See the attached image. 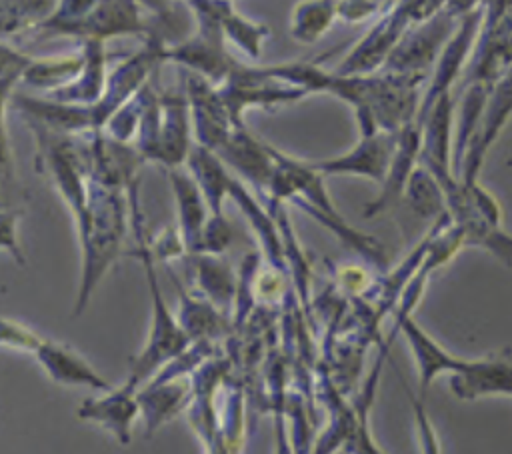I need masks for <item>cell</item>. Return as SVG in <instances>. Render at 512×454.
I'll return each mask as SVG.
<instances>
[{
  "instance_id": "cell-1",
  "label": "cell",
  "mask_w": 512,
  "mask_h": 454,
  "mask_svg": "<svg viewBox=\"0 0 512 454\" xmlns=\"http://www.w3.org/2000/svg\"><path fill=\"white\" fill-rule=\"evenodd\" d=\"M450 390L460 400L484 396H512V350H500L484 358H464L450 374Z\"/></svg>"
},
{
  "instance_id": "cell-2",
  "label": "cell",
  "mask_w": 512,
  "mask_h": 454,
  "mask_svg": "<svg viewBox=\"0 0 512 454\" xmlns=\"http://www.w3.org/2000/svg\"><path fill=\"white\" fill-rule=\"evenodd\" d=\"M512 114V64L506 68V72L496 80L488 100L486 110L480 118V130L476 134V140L470 146L468 162H466V184H474L476 172L482 164V158L486 156V150L492 146L496 136L500 134V128L506 124V120Z\"/></svg>"
},
{
  "instance_id": "cell-3",
  "label": "cell",
  "mask_w": 512,
  "mask_h": 454,
  "mask_svg": "<svg viewBox=\"0 0 512 454\" xmlns=\"http://www.w3.org/2000/svg\"><path fill=\"white\" fill-rule=\"evenodd\" d=\"M402 332L414 352V360L418 364L420 372V388L426 390L428 384L438 376V374H454L464 358L450 354L446 348H442L432 336H428L412 318L404 316L402 320Z\"/></svg>"
},
{
  "instance_id": "cell-4",
  "label": "cell",
  "mask_w": 512,
  "mask_h": 454,
  "mask_svg": "<svg viewBox=\"0 0 512 454\" xmlns=\"http://www.w3.org/2000/svg\"><path fill=\"white\" fill-rule=\"evenodd\" d=\"M36 356L40 360V364L46 368V372L62 384H86L92 388H100V390H108V382L98 376L76 352H72L66 346L54 344L50 340H42Z\"/></svg>"
},
{
  "instance_id": "cell-5",
  "label": "cell",
  "mask_w": 512,
  "mask_h": 454,
  "mask_svg": "<svg viewBox=\"0 0 512 454\" xmlns=\"http://www.w3.org/2000/svg\"><path fill=\"white\" fill-rule=\"evenodd\" d=\"M392 154L390 138L380 136H368L352 154L342 156L338 160L328 162H316L310 164V170H326V172H354V174H368V176H382L386 172V164Z\"/></svg>"
},
{
  "instance_id": "cell-6",
  "label": "cell",
  "mask_w": 512,
  "mask_h": 454,
  "mask_svg": "<svg viewBox=\"0 0 512 454\" xmlns=\"http://www.w3.org/2000/svg\"><path fill=\"white\" fill-rule=\"evenodd\" d=\"M136 412V404L130 396V388L126 384V388L112 392L108 398L104 400H96V402H88L82 410L84 416H90L94 420L104 422L122 442L130 440L128 434V426L132 422V416Z\"/></svg>"
},
{
  "instance_id": "cell-7",
  "label": "cell",
  "mask_w": 512,
  "mask_h": 454,
  "mask_svg": "<svg viewBox=\"0 0 512 454\" xmlns=\"http://www.w3.org/2000/svg\"><path fill=\"white\" fill-rule=\"evenodd\" d=\"M336 4L328 2H308L298 4V10L294 14V26L292 34L300 42H314L332 22V16L336 14Z\"/></svg>"
},
{
  "instance_id": "cell-8",
  "label": "cell",
  "mask_w": 512,
  "mask_h": 454,
  "mask_svg": "<svg viewBox=\"0 0 512 454\" xmlns=\"http://www.w3.org/2000/svg\"><path fill=\"white\" fill-rule=\"evenodd\" d=\"M436 182L426 174H414L408 186V202L414 212L420 216H430L442 208L440 190L434 186Z\"/></svg>"
},
{
  "instance_id": "cell-9",
  "label": "cell",
  "mask_w": 512,
  "mask_h": 454,
  "mask_svg": "<svg viewBox=\"0 0 512 454\" xmlns=\"http://www.w3.org/2000/svg\"><path fill=\"white\" fill-rule=\"evenodd\" d=\"M412 406H414V416H416L418 434H420V442H422V452L424 454H440L438 440H436V434H434V428L428 420L426 410L422 408V404L418 400H412Z\"/></svg>"
},
{
  "instance_id": "cell-10",
  "label": "cell",
  "mask_w": 512,
  "mask_h": 454,
  "mask_svg": "<svg viewBox=\"0 0 512 454\" xmlns=\"http://www.w3.org/2000/svg\"><path fill=\"white\" fill-rule=\"evenodd\" d=\"M378 4H368V2H344V4H338L336 6V12L346 18V20H362L366 16H370L374 10H376Z\"/></svg>"
}]
</instances>
